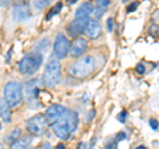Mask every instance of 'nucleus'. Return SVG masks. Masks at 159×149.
<instances>
[{
  "label": "nucleus",
  "mask_w": 159,
  "mask_h": 149,
  "mask_svg": "<svg viewBox=\"0 0 159 149\" xmlns=\"http://www.w3.org/2000/svg\"><path fill=\"white\" fill-rule=\"evenodd\" d=\"M78 127V115L77 112L72 111V109H68L60 120L53 124L52 129H53V133L56 135L60 140H66L69 138Z\"/></svg>",
  "instance_id": "f257e3e1"
},
{
  "label": "nucleus",
  "mask_w": 159,
  "mask_h": 149,
  "mask_svg": "<svg viewBox=\"0 0 159 149\" xmlns=\"http://www.w3.org/2000/svg\"><path fill=\"white\" fill-rule=\"evenodd\" d=\"M96 69V60L92 55H84V56L78 57L76 61H73L69 67L68 72L72 74L73 77L77 79H85L94 72Z\"/></svg>",
  "instance_id": "f03ea898"
},
{
  "label": "nucleus",
  "mask_w": 159,
  "mask_h": 149,
  "mask_svg": "<svg viewBox=\"0 0 159 149\" xmlns=\"http://www.w3.org/2000/svg\"><path fill=\"white\" fill-rule=\"evenodd\" d=\"M4 100L9 108H16L23 101V85L16 80L8 81L3 89Z\"/></svg>",
  "instance_id": "7ed1b4c3"
},
{
  "label": "nucleus",
  "mask_w": 159,
  "mask_h": 149,
  "mask_svg": "<svg viewBox=\"0 0 159 149\" xmlns=\"http://www.w3.org/2000/svg\"><path fill=\"white\" fill-rule=\"evenodd\" d=\"M61 81V64L56 57L48 61L43 74V83L45 87H56Z\"/></svg>",
  "instance_id": "20e7f679"
},
{
  "label": "nucleus",
  "mask_w": 159,
  "mask_h": 149,
  "mask_svg": "<svg viewBox=\"0 0 159 149\" xmlns=\"http://www.w3.org/2000/svg\"><path fill=\"white\" fill-rule=\"evenodd\" d=\"M43 64L41 52H31L25 55L19 63V71L24 74H32L39 71Z\"/></svg>",
  "instance_id": "39448f33"
},
{
  "label": "nucleus",
  "mask_w": 159,
  "mask_h": 149,
  "mask_svg": "<svg viewBox=\"0 0 159 149\" xmlns=\"http://www.w3.org/2000/svg\"><path fill=\"white\" fill-rule=\"evenodd\" d=\"M69 48H70V43H69L68 37L64 33H58L53 43V52L57 60L58 59H65L68 56Z\"/></svg>",
  "instance_id": "423d86ee"
},
{
  "label": "nucleus",
  "mask_w": 159,
  "mask_h": 149,
  "mask_svg": "<svg viewBox=\"0 0 159 149\" xmlns=\"http://www.w3.org/2000/svg\"><path fill=\"white\" fill-rule=\"evenodd\" d=\"M66 111H68V108H65L64 105H52V107H49L45 111V115H44L47 124L52 127L53 124H56L60 118L65 115Z\"/></svg>",
  "instance_id": "0eeeda50"
},
{
  "label": "nucleus",
  "mask_w": 159,
  "mask_h": 149,
  "mask_svg": "<svg viewBox=\"0 0 159 149\" xmlns=\"http://www.w3.org/2000/svg\"><path fill=\"white\" fill-rule=\"evenodd\" d=\"M47 125L48 124L45 121V117L43 115L33 116L27 121V129L32 133V135H41Z\"/></svg>",
  "instance_id": "6e6552de"
},
{
  "label": "nucleus",
  "mask_w": 159,
  "mask_h": 149,
  "mask_svg": "<svg viewBox=\"0 0 159 149\" xmlns=\"http://www.w3.org/2000/svg\"><path fill=\"white\" fill-rule=\"evenodd\" d=\"M88 49V40L85 37H76L73 39V41L70 43V48H69V55L72 57H81L84 56V53Z\"/></svg>",
  "instance_id": "1a4fd4ad"
},
{
  "label": "nucleus",
  "mask_w": 159,
  "mask_h": 149,
  "mask_svg": "<svg viewBox=\"0 0 159 149\" xmlns=\"http://www.w3.org/2000/svg\"><path fill=\"white\" fill-rule=\"evenodd\" d=\"M88 20L89 19H74V20L66 27V31L69 33V36H72L74 39L80 37V35L85 31Z\"/></svg>",
  "instance_id": "9d476101"
},
{
  "label": "nucleus",
  "mask_w": 159,
  "mask_h": 149,
  "mask_svg": "<svg viewBox=\"0 0 159 149\" xmlns=\"http://www.w3.org/2000/svg\"><path fill=\"white\" fill-rule=\"evenodd\" d=\"M85 35L92 39V40H94V39H98L99 36H101L102 33V27L101 24L98 23V20H94V19H89L88 20V24H86V28H85Z\"/></svg>",
  "instance_id": "9b49d317"
},
{
  "label": "nucleus",
  "mask_w": 159,
  "mask_h": 149,
  "mask_svg": "<svg viewBox=\"0 0 159 149\" xmlns=\"http://www.w3.org/2000/svg\"><path fill=\"white\" fill-rule=\"evenodd\" d=\"M24 89H25V95H27L28 101L31 104H33V103L37 104V95H39V80L37 79H32V80L27 81Z\"/></svg>",
  "instance_id": "f8f14e48"
},
{
  "label": "nucleus",
  "mask_w": 159,
  "mask_h": 149,
  "mask_svg": "<svg viewBox=\"0 0 159 149\" xmlns=\"http://www.w3.org/2000/svg\"><path fill=\"white\" fill-rule=\"evenodd\" d=\"M31 9H29V6L25 3L21 4H16L13 7V19L16 22H24L27 19L31 17Z\"/></svg>",
  "instance_id": "ddd939ff"
},
{
  "label": "nucleus",
  "mask_w": 159,
  "mask_h": 149,
  "mask_svg": "<svg viewBox=\"0 0 159 149\" xmlns=\"http://www.w3.org/2000/svg\"><path fill=\"white\" fill-rule=\"evenodd\" d=\"M93 4L90 2L82 3L81 6L77 8L76 15H74V19H89V16L93 13Z\"/></svg>",
  "instance_id": "4468645a"
},
{
  "label": "nucleus",
  "mask_w": 159,
  "mask_h": 149,
  "mask_svg": "<svg viewBox=\"0 0 159 149\" xmlns=\"http://www.w3.org/2000/svg\"><path fill=\"white\" fill-rule=\"evenodd\" d=\"M0 117L3 118V121L11 123V108L3 97H0Z\"/></svg>",
  "instance_id": "2eb2a0df"
},
{
  "label": "nucleus",
  "mask_w": 159,
  "mask_h": 149,
  "mask_svg": "<svg viewBox=\"0 0 159 149\" xmlns=\"http://www.w3.org/2000/svg\"><path fill=\"white\" fill-rule=\"evenodd\" d=\"M31 141H32L31 137H21L15 141L9 149H28L29 145H31Z\"/></svg>",
  "instance_id": "dca6fc26"
},
{
  "label": "nucleus",
  "mask_w": 159,
  "mask_h": 149,
  "mask_svg": "<svg viewBox=\"0 0 159 149\" xmlns=\"http://www.w3.org/2000/svg\"><path fill=\"white\" fill-rule=\"evenodd\" d=\"M20 136H21V131H20L19 128H15L13 131H12V132H11V133H9V135L7 136V142H9V144H11V145H12V144H13L15 141L19 140Z\"/></svg>",
  "instance_id": "f3484780"
},
{
  "label": "nucleus",
  "mask_w": 159,
  "mask_h": 149,
  "mask_svg": "<svg viewBox=\"0 0 159 149\" xmlns=\"http://www.w3.org/2000/svg\"><path fill=\"white\" fill-rule=\"evenodd\" d=\"M62 9V3H57V4H54V7L49 11V13L47 15V20H51V19L54 16V15H57L60 13V11Z\"/></svg>",
  "instance_id": "a211bd4d"
},
{
  "label": "nucleus",
  "mask_w": 159,
  "mask_h": 149,
  "mask_svg": "<svg viewBox=\"0 0 159 149\" xmlns=\"http://www.w3.org/2000/svg\"><path fill=\"white\" fill-rule=\"evenodd\" d=\"M105 12V8H99V7H96L93 8V16H94V20H98V19H101V16Z\"/></svg>",
  "instance_id": "6ab92c4d"
},
{
  "label": "nucleus",
  "mask_w": 159,
  "mask_h": 149,
  "mask_svg": "<svg viewBox=\"0 0 159 149\" xmlns=\"http://www.w3.org/2000/svg\"><path fill=\"white\" fill-rule=\"evenodd\" d=\"M33 4H34V7H36L37 9H44L49 4V2L48 0H41V2H34Z\"/></svg>",
  "instance_id": "aec40b11"
},
{
  "label": "nucleus",
  "mask_w": 159,
  "mask_h": 149,
  "mask_svg": "<svg viewBox=\"0 0 159 149\" xmlns=\"http://www.w3.org/2000/svg\"><path fill=\"white\" fill-rule=\"evenodd\" d=\"M138 6H139V3H138V2H134V3H131V4H129L127 8H126L127 13H131V12H134V11H135V9L138 8Z\"/></svg>",
  "instance_id": "412c9836"
},
{
  "label": "nucleus",
  "mask_w": 159,
  "mask_h": 149,
  "mask_svg": "<svg viewBox=\"0 0 159 149\" xmlns=\"http://www.w3.org/2000/svg\"><path fill=\"white\" fill-rule=\"evenodd\" d=\"M109 4H110L109 0H97V2H96V6L99 7V8H106Z\"/></svg>",
  "instance_id": "4be33fe9"
},
{
  "label": "nucleus",
  "mask_w": 159,
  "mask_h": 149,
  "mask_svg": "<svg viewBox=\"0 0 159 149\" xmlns=\"http://www.w3.org/2000/svg\"><path fill=\"white\" fill-rule=\"evenodd\" d=\"M126 118H127V112L125 111V109H123V111L118 115V121L123 124V123H126Z\"/></svg>",
  "instance_id": "5701e85b"
},
{
  "label": "nucleus",
  "mask_w": 159,
  "mask_h": 149,
  "mask_svg": "<svg viewBox=\"0 0 159 149\" xmlns=\"http://www.w3.org/2000/svg\"><path fill=\"white\" fill-rule=\"evenodd\" d=\"M117 141L114 140V141H110V142H107L106 144V147H105V149H118V145H117Z\"/></svg>",
  "instance_id": "b1692460"
},
{
  "label": "nucleus",
  "mask_w": 159,
  "mask_h": 149,
  "mask_svg": "<svg viewBox=\"0 0 159 149\" xmlns=\"http://www.w3.org/2000/svg\"><path fill=\"white\" fill-rule=\"evenodd\" d=\"M150 127L154 129V131H158V129H159V123H158V120H155V118H151V120H150Z\"/></svg>",
  "instance_id": "393cba45"
},
{
  "label": "nucleus",
  "mask_w": 159,
  "mask_h": 149,
  "mask_svg": "<svg viewBox=\"0 0 159 149\" xmlns=\"http://www.w3.org/2000/svg\"><path fill=\"white\" fill-rule=\"evenodd\" d=\"M125 138H126V133L125 132H119V133H117V136H116L114 140L118 142V141H121V140H125Z\"/></svg>",
  "instance_id": "a878e982"
},
{
  "label": "nucleus",
  "mask_w": 159,
  "mask_h": 149,
  "mask_svg": "<svg viewBox=\"0 0 159 149\" xmlns=\"http://www.w3.org/2000/svg\"><path fill=\"white\" fill-rule=\"evenodd\" d=\"M47 43L49 44V40H48V39H44V40H41V41H40V43L37 44V47H36V49H40V48H41V47H44V48H48V46H47Z\"/></svg>",
  "instance_id": "bb28decb"
},
{
  "label": "nucleus",
  "mask_w": 159,
  "mask_h": 149,
  "mask_svg": "<svg viewBox=\"0 0 159 149\" xmlns=\"http://www.w3.org/2000/svg\"><path fill=\"white\" fill-rule=\"evenodd\" d=\"M106 23H107V31L111 32V31H113V27H114V20H113V17H109Z\"/></svg>",
  "instance_id": "cd10ccee"
},
{
  "label": "nucleus",
  "mask_w": 159,
  "mask_h": 149,
  "mask_svg": "<svg viewBox=\"0 0 159 149\" xmlns=\"http://www.w3.org/2000/svg\"><path fill=\"white\" fill-rule=\"evenodd\" d=\"M135 71H137L139 74H143V73H145V71H146V68H145V65H143V64H138L137 68H135Z\"/></svg>",
  "instance_id": "c85d7f7f"
},
{
  "label": "nucleus",
  "mask_w": 159,
  "mask_h": 149,
  "mask_svg": "<svg viewBox=\"0 0 159 149\" xmlns=\"http://www.w3.org/2000/svg\"><path fill=\"white\" fill-rule=\"evenodd\" d=\"M94 115H96V111L89 112V113H88V116H86V120H88V121H92V120H93V117H94Z\"/></svg>",
  "instance_id": "c756f323"
},
{
  "label": "nucleus",
  "mask_w": 159,
  "mask_h": 149,
  "mask_svg": "<svg viewBox=\"0 0 159 149\" xmlns=\"http://www.w3.org/2000/svg\"><path fill=\"white\" fill-rule=\"evenodd\" d=\"M41 149H52V145H51L49 142H44L43 147H41Z\"/></svg>",
  "instance_id": "7c9ffc66"
},
{
  "label": "nucleus",
  "mask_w": 159,
  "mask_h": 149,
  "mask_svg": "<svg viewBox=\"0 0 159 149\" xmlns=\"http://www.w3.org/2000/svg\"><path fill=\"white\" fill-rule=\"evenodd\" d=\"M77 149H86V144H85V142H80L78 147H77Z\"/></svg>",
  "instance_id": "2f4dec72"
},
{
  "label": "nucleus",
  "mask_w": 159,
  "mask_h": 149,
  "mask_svg": "<svg viewBox=\"0 0 159 149\" xmlns=\"http://www.w3.org/2000/svg\"><path fill=\"white\" fill-rule=\"evenodd\" d=\"M56 149H65V145H64V144H57V147H56Z\"/></svg>",
  "instance_id": "473e14b6"
},
{
  "label": "nucleus",
  "mask_w": 159,
  "mask_h": 149,
  "mask_svg": "<svg viewBox=\"0 0 159 149\" xmlns=\"http://www.w3.org/2000/svg\"><path fill=\"white\" fill-rule=\"evenodd\" d=\"M137 149H146V147H143V145H139V147H137Z\"/></svg>",
  "instance_id": "72a5a7b5"
},
{
  "label": "nucleus",
  "mask_w": 159,
  "mask_h": 149,
  "mask_svg": "<svg viewBox=\"0 0 159 149\" xmlns=\"http://www.w3.org/2000/svg\"><path fill=\"white\" fill-rule=\"evenodd\" d=\"M0 149H3V144L2 142H0Z\"/></svg>",
  "instance_id": "f704fd0d"
},
{
  "label": "nucleus",
  "mask_w": 159,
  "mask_h": 149,
  "mask_svg": "<svg viewBox=\"0 0 159 149\" xmlns=\"http://www.w3.org/2000/svg\"><path fill=\"white\" fill-rule=\"evenodd\" d=\"M0 129H2V123H0Z\"/></svg>",
  "instance_id": "c9c22d12"
}]
</instances>
